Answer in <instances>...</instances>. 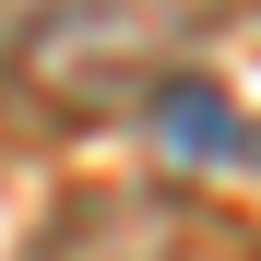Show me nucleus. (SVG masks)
<instances>
[{
  "label": "nucleus",
  "instance_id": "f03ea898",
  "mask_svg": "<svg viewBox=\"0 0 261 261\" xmlns=\"http://www.w3.org/2000/svg\"><path fill=\"white\" fill-rule=\"evenodd\" d=\"M143 130H154V143L178 154V166H226V154H249V130H238V107L214 95L202 71H166L154 95H143Z\"/></svg>",
  "mask_w": 261,
  "mask_h": 261
},
{
  "label": "nucleus",
  "instance_id": "f257e3e1",
  "mask_svg": "<svg viewBox=\"0 0 261 261\" xmlns=\"http://www.w3.org/2000/svg\"><path fill=\"white\" fill-rule=\"evenodd\" d=\"M190 0H0V83L24 107L107 119L143 107L166 71H190Z\"/></svg>",
  "mask_w": 261,
  "mask_h": 261
}]
</instances>
